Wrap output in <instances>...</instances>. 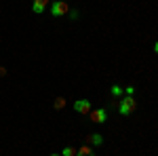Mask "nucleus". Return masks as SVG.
I'll list each match as a JSON object with an SVG mask.
<instances>
[{
  "label": "nucleus",
  "mask_w": 158,
  "mask_h": 156,
  "mask_svg": "<svg viewBox=\"0 0 158 156\" xmlns=\"http://www.w3.org/2000/svg\"><path fill=\"white\" fill-rule=\"evenodd\" d=\"M74 110L80 112V114H89L93 108H91V101H89V99H76V101H74Z\"/></svg>",
  "instance_id": "4"
},
{
  "label": "nucleus",
  "mask_w": 158,
  "mask_h": 156,
  "mask_svg": "<svg viewBox=\"0 0 158 156\" xmlns=\"http://www.w3.org/2000/svg\"><path fill=\"white\" fill-rule=\"evenodd\" d=\"M124 91H127V95H133V93H135V86H127Z\"/></svg>",
  "instance_id": "11"
},
{
  "label": "nucleus",
  "mask_w": 158,
  "mask_h": 156,
  "mask_svg": "<svg viewBox=\"0 0 158 156\" xmlns=\"http://www.w3.org/2000/svg\"><path fill=\"white\" fill-rule=\"evenodd\" d=\"M154 53H158V42H156V44H154Z\"/></svg>",
  "instance_id": "12"
},
{
  "label": "nucleus",
  "mask_w": 158,
  "mask_h": 156,
  "mask_svg": "<svg viewBox=\"0 0 158 156\" xmlns=\"http://www.w3.org/2000/svg\"><path fill=\"white\" fill-rule=\"evenodd\" d=\"M63 106H65V99H63V97H57V99H55V108L59 110V108H63Z\"/></svg>",
  "instance_id": "9"
},
{
  "label": "nucleus",
  "mask_w": 158,
  "mask_h": 156,
  "mask_svg": "<svg viewBox=\"0 0 158 156\" xmlns=\"http://www.w3.org/2000/svg\"><path fill=\"white\" fill-rule=\"evenodd\" d=\"M68 11H70V6H68L65 0H55L51 4V15L53 17H63V15H68Z\"/></svg>",
  "instance_id": "2"
},
{
  "label": "nucleus",
  "mask_w": 158,
  "mask_h": 156,
  "mask_svg": "<svg viewBox=\"0 0 158 156\" xmlns=\"http://www.w3.org/2000/svg\"><path fill=\"white\" fill-rule=\"evenodd\" d=\"M51 156H61V154H57V152H53V154H51Z\"/></svg>",
  "instance_id": "13"
},
{
  "label": "nucleus",
  "mask_w": 158,
  "mask_h": 156,
  "mask_svg": "<svg viewBox=\"0 0 158 156\" xmlns=\"http://www.w3.org/2000/svg\"><path fill=\"white\" fill-rule=\"evenodd\" d=\"M112 95H116V97L122 95V89L118 86V84H114V86H112Z\"/></svg>",
  "instance_id": "10"
},
{
  "label": "nucleus",
  "mask_w": 158,
  "mask_h": 156,
  "mask_svg": "<svg viewBox=\"0 0 158 156\" xmlns=\"http://www.w3.org/2000/svg\"><path fill=\"white\" fill-rule=\"evenodd\" d=\"M47 6H49V0H34V2H32V11L36 13V15L44 13V11H47Z\"/></svg>",
  "instance_id": "5"
},
{
  "label": "nucleus",
  "mask_w": 158,
  "mask_h": 156,
  "mask_svg": "<svg viewBox=\"0 0 158 156\" xmlns=\"http://www.w3.org/2000/svg\"><path fill=\"white\" fill-rule=\"evenodd\" d=\"M89 144H93V145H101V144H103V137H101L99 133H93V135H89Z\"/></svg>",
  "instance_id": "7"
},
{
  "label": "nucleus",
  "mask_w": 158,
  "mask_h": 156,
  "mask_svg": "<svg viewBox=\"0 0 158 156\" xmlns=\"http://www.w3.org/2000/svg\"><path fill=\"white\" fill-rule=\"evenodd\" d=\"M76 152H78V150H74V148H70V145H65V148L61 150V156H76Z\"/></svg>",
  "instance_id": "8"
},
{
  "label": "nucleus",
  "mask_w": 158,
  "mask_h": 156,
  "mask_svg": "<svg viewBox=\"0 0 158 156\" xmlns=\"http://www.w3.org/2000/svg\"><path fill=\"white\" fill-rule=\"evenodd\" d=\"M135 108H137V101H135L133 95H124L120 99V108H118V112H120L122 116H129V114H133Z\"/></svg>",
  "instance_id": "1"
},
{
  "label": "nucleus",
  "mask_w": 158,
  "mask_h": 156,
  "mask_svg": "<svg viewBox=\"0 0 158 156\" xmlns=\"http://www.w3.org/2000/svg\"><path fill=\"white\" fill-rule=\"evenodd\" d=\"M89 118L93 120L95 124H103V122L108 120V112H106V110H91V112H89Z\"/></svg>",
  "instance_id": "3"
},
{
  "label": "nucleus",
  "mask_w": 158,
  "mask_h": 156,
  "mask_svg": "<svg viewBox=\"0 0 158 156\" xmlns=\"http://www.w3.org/2000/svg\"><path fill=\"white\" fill-rule=\"evenodd\" d=\"M76 156H95V150L91 148V145H80L78 148V152H76Z\"/></svg>",
  "instance_id": "6"
}]
</instances>
